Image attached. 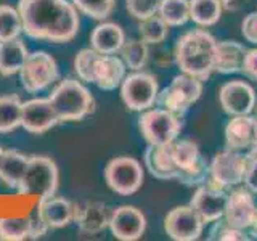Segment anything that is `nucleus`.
I'll use <instances>...</instances> for the list:
<instances>
[{
  "label": "nucleus",
  "mask_w": 257,
  "mask_h": 241,
  "mask_svg": "<svg viewBox=\"0 0 257 241\" xmlns=\"http://www.w3.org/2000/svg\"><path fill=\"white\" fill-rule=\"evenodd\" d=\"M18 12L23 31L37 40L64 44L74 39L80 28L77 8L68 0H20Z\"/></svg>",
  "instance_id": "nucleus-1"
},
{
  "label": "nucleus",
  "mask_w": 257,
  "mask_h": 241,
  "mask_svg": "<svg viewBox=\"0 0 257 241\" xmlns=\"http://www.w3.org/2000/svg\"><path fill=\"white\" fill-rule=\"evenodd\" d=\"M215 37L206 29L185 32L175 44V63L185 74L204 82L215 71Z\"/></svg>",
  "instance_id": "nucleus-2"
},
{
  "label": "nucleus",
  "mask_w": 257,
  "mask_h": 241,
  "mask_svg": "<svg viewBox=\"0 0 257 241\" xmlns=\"http://www.w3.org/2000/svg\"><path fill=\"white\" fill-rule=\"evenodd\" d=\"M60 123H74L87 117L95 108L92 93L79 80L64 79L48 96Z\"/></svg>",
  "instance_id": "nucleus-3"
},
{
  "label": "nucleus",
  "mask_w": 257,
  "mask_h": 241,
  "mask_svg": "<svg viewBox=\"0 0 257 241\" xmlns=\"http://www.w3.org/2000/svg\"><path fill=\"white\" fill-rule=\"evenodd\" d=\"M58 182V167L52 158L29 156L26 172L23 175L18 191L21 195H36L42 199L55 195Z\"/></svg>",
  "instance_id": "nucleus-4"
},
{
  "label": "nucleus",
  "mask_w": 257,
  "mask_h": 241,
  "mask_svg": "<svg viewBox=\"0 0 257 241\" xmlns=\"http://www.w3.org/2000/svg\"><path fill=\"white\" fill-rule=\"evenodd\" d=\"M158 79L145 71H134L120 82V98L127 109L143 112L153 108L158 101Z\"/></svg>",
  "instance_id": "nucleus-5"
},
{
  "label": "nucleus",
  "mask_w": 257,
  "mask_h": 241,
  "mask_svg": "<svg viewBox=\"0 0 257 241\" xmlns=\"http://www.w3.org/2000/svg\"><path fill=\"white\" fill-rule=\"evenodd\" d=\"M104 180L108 187L120 196H131L143 185L145 172L139 159L132 156L112 158L104 167Z\"/></svg>",
  "instance_id": "nucleus-6"
},
{
  "label": "nucleus",
  "mask_w": 257,
  "mask_h": 241,
  "mask_svg": "<svg viewBox=\"0 0 257 241\" xmlns=\"http://www.w3.org/2000/svg\"><path fill=\"white\" fill-rule=\"evenodd\" d=\"M139 129L148 145H167L179 139L182 117L163 108H150L140 116Z\"/></svg>",
  "instance_id": "nucleus-7"
},
{
  "label": "nucleus",
  "mask_w": 257,
  "mask_h": 241,
  "mask_svg": "<svg viewBox=\"0 0 257 241\" xmlns=\"http://www.w3.org/2000/svg\"><path fill=\"white\" fill-rule=\"evenodd\" d=\"M249 156L243 153L223 150L215 153L211 164H209V183L215 185L219 188H231L243 183L246 166Z\"/></svg>",
  "instance_id": "nucleus-8"
},
{
  "label": "nucleus",
  "mask_w": 257,
  "mask_h": 241,
  "mask_svg": "<svg viewBox=\"0 0 257 241\" xmlns=\"http://www.w3.org/2000/svg\"><path fill=\"white\" fill-rule=\"evenodd\" d=\"M21 84L26 92L36 93L50 87L60 76L58 64L47 52L29 53L26 63L20 71Z\"/></svg>",
  "instance_id": "nucleus-9"
},
{
  "label": "nucleus",
  "mask_w": 257,
  "mask_h": 241,
  "mask_svg": "<svg viewBox=\"0 0 257 241\" xmlns=\"http://www.w3.org/2000/svg\"><path fill=\"white\" fill-rule=\"evenodd\" d=\"M164 230L175 241H195L204 230V222L191 204L177 206L167 212Z\"/></svg>",
  "instance_id": "nucleus-10"
},
{
  "label": "nucleus",
  "mask_w": 257,
  "mask_h": 241,
  "mask_svg": "<svg viewBox=\"0 0 257 241\" xmlns=\"http://www.w3.org/2000/svg\"><path fill=\"white\" fill-rule=\"evenodd\" d=\"M225 145L246 156L257 155V117L251 114L231 116L225 126Z\"/></svg>",
  "instance_id": "nucleus-11"
},
{
  "label": "nucleus",
  "mask_w": 257,
  "mask_h": 241,
  "mask_svg": "<svg viewBox=\"0 0 257 241\" xmlns=\"http://www.w3.org/2000/svg\"><path fill=\"white\" fill-rule=\"evenodd\" d=\"M219 101L222 109L230 116L251 114L255 109V90L244 80H230L219 90Z\"/></svg>",
  "instance_id": "nucleus-12"
},
{
  "label": "nucleus",
  "mask_w": 257,
  "mask_h": 241,
  "mask_svg": "<svg viewBox=\"0 0 257 241\" xmlns=\"http://www.w3.org/2000/svg\"><path fill=\"white\" fill-rule=\"evenodd\" d=\"M227 198L228 193L223 188H219L207 182L196 187L190 204L195 207V211L199 214V217L206 225L222 219L225 214V206H227Z\"/></svg>",
  "instance_id": "nucleus-13"
},
{
  "label": "nucleus",
  "mask_w": 257,
  "mask_h": 241,
  "mask_svg": "<svg viewBox=\"0 0 257 241\" xmlns=\"http://www.w3.org/2000/svg\"><path fill=\"white\" fill-rule=\"evenodd\" d=\"M109 230L120 241H135L147 230V217L135 206H119L109 215Z\"/></svg>",
  "instance_id": "nucleus-14"
},
{
  "label": "nucleus",
  "mask_w": 257,
  "mask_h": 241,
  "mask_svg": "<svg viewBox=\"0 0 257 241\" xmlns=\"http://www.w3.org/2000/svg\"><path fill=\"white\" fill-rule=\"evenodd\" d=\"M255 206L257 204L251 190H247L246 187L231 190L227 198L223 220L230 227H235L239 230L251 228L255 217Z\"/></svg>",
  "instance_id": "nucleus-15"
},
{
  "label": "nucleus",
  "mask_w": 257,
  "mask_h": 241,
  "mask_svg": "<svg viewBox=\"0 0 257 241\" xmlns=\"http://www.w3.org/2000/svg\"><path fill=\"white\" fill-rule=\"evenodd\" d=\"M60 123L58 114L48 98H32L23 103L21 126L31 134H44Z\"/></svg>",
  "instance_id": "nucleus-16"
},
{
  "label": "nucleus",
  "mask_w": 257,
  "mask_h": 241,
  "mask_svg": "<svg viewBox=\"0 0 257 241\" xmlns=\"http://www.w3.org/2000/svg\"><path fill=\"white\" fill-rule=\"evenodd\" d=\"M127 66L116 55L96 53L90 71V84H95L101 90H114L120 87L125 77Z\"/></svg>",
  "instance_id": "nucleus-17"
},
{
  "label": "nucleus",
  "mask_w": 257,
  "mask_h": 241,
  "mask_svg": "<svg viewBox=\"0 0 257 241\" xmlns=\"http://www.w3.org/2000/svg\"><path fill=\"white\" fill-rule=\"evenodd\" d=\"M76 203L61 198V196H48L39 201L37 206V220L45 225L47 228H63L74 222Z\"/></svg>",
  "instance_id": "nucleus-18"
},
{
  "label": "nucleus",
  "mask_w": 257,
  "mask_h": 241,
  "mask_svg": "<svg viewBox=\"0 0 257 241\" xmlns=\"http://www.w3.org/2000/svg\"><path fill=\"white\" fill-rule=\"evenodd\" d=\"M143 164L147 171L159 180H177V166L172 155V143L148 145L143 155Z\"/></svg>",
  "instance_id": "nucleus-19"
},
{
  "label": "nucleus",
  "mask_w": 257,
  "mask_h": 241,
  "mask_svg": "<svg viewBox=\"0 0 257 241\" xmlns=\"http://www.w3.org/2000/svg\"><path fill=\"white\" fill-rule=\"evenodd\" d=\"M109 215L111 212L108 211L106 204L100 201H85L82 204H76L74 222L80 231L87 235H95L109 227Z\"/></svg>",
  "instance_id": "nucleus-20"
},
{
  "label": "nucleus",
  "mask_w": 257,
  "mask_h": 241,
  "mask_svg": "<svg viewBox=\"0 0 257 241\" xmlns=\"http://www.w3.org/2000/svg\"><path fill=\"white\" fill-rule=\"evenodd\" d=\"M48 228L39 220L32 222L26 217H10V219H0V239L2 241H23L36 239L42 236Z\"/></svg>",
  "instance_id": "nucleus-21"
},
{
  "label": "nucleus",
  "mask_w": 257,
  "mask_h": 241,
  "mask_svg": "<svg viewBox=\"0 0 257 241\" xmlns=\"http://www.w3.org/2000/svg\"><path fill=\"white\" fill-rule=\"evenodd\" d=\"M125 42L122 28L116 23H101L90 34V47L104 55H116Z\"/></svg>",
  "instance_id": "nucleus-22"
},
{
  "label": "nucleus",
  "mask_w": 257,
  "mask_h": 241,
  "mask_svg": "<svg viewBox=\"0 0 257 241\" xmlns=\"http://www.w3.org/2000/svg\"><path fill=\"white\" fill-rule=\"evenodd\" d=\"M247 48L236 40H222L215 48V71L220 74L241 72Z\"/></svg>",
  "instance_id": "nucleus-23"
},
{
  "label": "nucleus",
  "mask_w": 257,
  "mask_h": 241,
  "mask_svg": "<svg viewBox=\"0 0 257 241\" xmlns=\"http://www.w3.org/2000/svg\"><path fill=\"white\" fill-rule=\"evenodd\" d=\"M28 56L29 52L20 37L0 42V74L2 76L20 74Z\"/></svg>",
  "instance_id": "nucleus-24"
},
{
  "label": "nucleus",
  "mask_w": 257,
  "mask_h": 241,
  "mask_svg": "<svg viewBox=\"0 0 257 241\" xmlns=\"http://www.w3.org/2000/svg\"><path fill=\"white\" fill-rule=\"evenodd\" d=\"M29 156L16 150H7L2 163H0V180L7 187L18 190L20 183L23 180V175L26 172Z\"/></svg>",
  "instance_id": "nucleus-25"
},
{
  "label": "nucleus",
  "mask_w": 257,
  "mask_h": 241,
  "mask_svg": "<svg viewBox=\"0 0 257 241\" xmlns=\"http://www.w3.org/2000/svg\"><path fill=\"white\" fill-rule=\"evenodd\" d=\"M222 16V0H190V20L199 28H211Z\"/></svg>",
  "instance_id": "nucleus-26"
},
{
  "label": "nucleus",
  "mask_w": 257,
  "mask_h": 241,
  "mask_svg": "<svg viewBox=\"0 0 257 241\" xmlns=\"http://www.w3.org/2000/svg\"><path fill=\"white\" fill-rule=\"evenodd\" d=\"M119 53H120V60L124 61L127 69H131V71H142L147 66L148 58H150L148 44L142 39L125 40Z\"/></svg>",
  "instance_id": "nucleus-27"
},
{
  "label": "nucleus",
  "mask_w": 257,
  "mask_h": 241,
  "mask_svg": "<svg viewBox=\"0 0 257 241\" xmlns=\"http://www.w3.org/2000/svg\"><path fill=\"white\" fill-rule=\"evenodd\" d=\"M23 101L18 95L0 96V134H8L21 126Z\"/></svg>",
  "instance_id": "nucleus-28"
},
{
  "label": "nucleus",
  "mask_w": 257,
  "mask_h": 241,
  "mask_svg": "<svg viewBox=\"0 0 257 241\" xmlns=\"http://www.w3.org/2000/svg\"><path fill=\"white\" fill-rule=\"evenodd\" d=\"M156 103L159 104V108L172 112V114L179 116V117H183L187 114V111L190 109V106H193L190 100L174 84L166 87L164 90H159Z\"/></svg>",
  "instance_id": "nucleus-29"
},
{
  "label": "nucleus",
  "mask_w": 257,
  "mask_h": 241,
  "mask_svg": "<svg viewBox=\"0 0 257 241\" xmlns=\"http://www.w3.org/2000/svg\"><path fill=\"white\" fill-rule=\"evenodd\" d=\"M158 15L169 26H183L190 21V0H161Z\"/></svg>",
  "instance_id": "nucleus-30"
},
{
  "label": "nucleus",
  "mask_w": 257,
  "mask_h": 241,
  "mask_svg": "<svg viewBox=\"0 0 257 241\" xmlns=\"http://www.w3.org/2000/svg\"><path fill=\"white\" fill-rule=\"evenodd\" d=\"M172 155H174V161H175L179 174L187 171L188 167L195 166L198 161L203 158V155H201V151L195 142L179 140V139L172 142ZM179 174H177V177H179Z\"/></svg>",
  "instance_id": "nucleus-31"
},
{
  "label": "nucleus",
  "mask_w": 257,
  "mask_h": 241,
  "mask_svg": "<svg viewBox=\"0 0 257 241\" xmlns=\"http://www.w3.org/2000/svg\"><path fill=\"white\" fill-rule=\"evenodd\" d=\"M169 28L171 26L156 13L145 20H140L139 34H140V39L145 40L148 45H156L166 40L169 34Z\"/></svg>",
  "instance_id": "nucleus-32"
},
{
  "label": "nucleus",
  "mask_w": 257,
  "mask_h": 241,
  "mask_svg": "<svg viewBox=\"0 0 257 241\" xmlns=\"http://www.w3.org/2000/svg\"><path fill=\"white\" fill-rule=\"evenodd\" d=\"M23 32V21L18 8L0 5V42L20 37Z\"/></svg>",
  "instance_id": "nucleus-33"
},
{
  "label": "nucleus",
  "mask_w": 257,
  "mask_h": 241,
  "mask_svg": "<svg viewBox=\"0 0 257 241\" xmlns=\"http://www.w3.org/2000/svg\"><path fill=\"white\" fill-rule=\"evenodd\" d=\"M72 4L80 13L93 20L104 21L114 12L116 0H72Z\"/></svg>",
  "instance_id": "nucleus-34"
},
{
  "label": "nucleus",
  "mask_w": 257,
  "mask_h": 241,
  "mask_svg": "<svg viewBox=\"0 0 257 241\" xmlns=\"http://www.w3.org/2000/svg\"><path fill=\"white\" fill-rule=\"evenodd\" d=\"M209 180V164L204 158H201L195 166L188 167L177 177V182H180L187 187H199Z\"/></svg>",
  "instance_id": "nucleus-35"
},
{
  "label": "nucleus",
  "mask_w": 257,
  "mask_h": 241,
  "mask_svg": "<svg viewBox=\"0 0 257 241\" xmlns=\"http://www.w3.org/2000/svg\"><path fill=\"white\" fill-rule=\"evenodd\" d=\"M161 0H125V8L135 20H145L159 10Z\"/></svg>",
  "instance_id": "nucleus-36"
},
{
  "label": "nucleus",
  "mask_w": 257,
  "mask_h": 241,
  "mask_svg": "<svg viewBox=\"0 0 257 241\" xmlns=\"http://www.w3.org/2000/svg\"><path fill=\"white\" fill-rule=\"evenodd\" d=\"M96 50L93 48H84V50H80L76 58H74V71L80 80H84V82H90V71H92V66H93V60L96 56Z\"/></svg>",
  "instance_id": "nucleus-37"
},
{
  "label": "nucleus",
  "mask_w": 257,
  "mask_h": 241,
  "mask_svg": "<svg viewBox=\"0 0 257 241\" xmlns=\"http://www.w3.org/2000/svg\"><path fill=\"white\" fill-rule=\"evenodd\" d=\"M209 239H220V241H228V239H249L244 235V230H239L235 227H230V225L223 220V217L220 220L214 222V228L211 230V235H209Z\"/></svg>",
  "instance_id": "nucleus-38"
},
{
  "label": "nucleus",
  "mask_w": 257,
  "mask_h": 241,
  "mask_svg": "<svg viewBox=\"0 0 257 241\" xmlns=\"http://www.w3.org/2000/svg\"><path fill=\"white\" fill-rule=\"evenodd\" d=\"M241 34L254 45H257V12L249 13L241 23Z\"/></svg>",
  "instance_id": "nucleus-39"
},
{
  "label": "nucleus",
  "mask_w": 257,
  "mask_h": 241,
  "mask_svg": "<svg viewBox=\"0 0 257 241\" xmlns=\"http://www.w3.org/2000/svg\"><path fill=\"white\" fill-rule=\"evenodd\" d=\"M243 183L247 190H251L252 193L257 195V155L249 156V159H247Z\"/></svg>",
  "instance_id": "nucleus-40"
},
{
  "label": "nucleus",
  "mask_w": 257,
  "mask_h": 241,
  "mask_svg": "<svg viewBox=\"0 0 257 241\" xmlns=\"http://www.w3.org/2000/svg\"><path fill=\"white\" fill-rule=\"evenodd\" d=\"M241 72H244L247 77L257 80V48H251V50L246 52Z\"/></svg>",
  "instance_id": "nucleus-41"
},
{
  "label": "nucleus",
  "mask_w": 257,
  "mask_h": 241,
  "mask_svg": "<svg viewBox=\"0 0 257 241\" xmlns=\"http://www.w3.org/2000/svg\"><path fill=\"white\" fill-rule=\"evenodd\" d=\"M251 230L254 231V235H257V206H255V217H254V222L251 225Z\"/></svg>",
  "instance_id": "nucleus-42"
},
{
  "label": "nucleus",
  "mask_w": 257,
  "mask_h": 241,
  "mask_svg": "<svg viewBox=\"0 0 257 241\" xmlns=\"http://www.w3.org/2000/svg\"><path fill=\"white\" fill-rule=\"evenodd\" d=\"M4 155H5V150L0 147V163H2V159H4Z\"/></svg>",
  "instance_id": "nucleus-43"
},
{
  "label": "nucleus",
  "mask_w": 257,
  "mask_h": 241,
  "mask_svg": "<svg viewBox=\"0 0 257 241\" xmlns=\"http://www.w3.org/2000/svg\"><path fill=\"white\" fill-rule=\"evenodd\" d=\"M255 117H257V116H255Z\"/></svg>",
  "instance_id": "nucleus-44"
}]
</instances>
